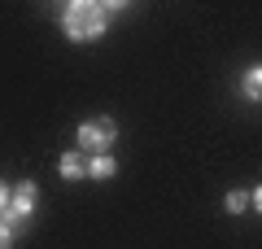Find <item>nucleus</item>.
<instances>
[{"label":"nucleus","mask_w":262,"mask_h":249,"mask_svg":"<svg viewBox=\"0 0 262 249\" xmlns=\"http://www.w3.org/2000/svg\"><path fill=\"white\" fill-rule=\"evenodd\" d=\"M9 197H13V188L5 184V179H0V219H5V214H9Z\"/></svg>","instance_id":"nucleus-8"},{"label":"nucleus","mask_w":262,"mask_h":249,"mask_svg":"<svg viewBox=\"0 0 262 249\" xmlns=\"http://www.w3.org/2000/svg\"><path fill=\"white\" fill-rule=\"evenodd\" d=\"M88 175L92 179H114L118 175V162H114L110 153H96V157H88Z\"/></svg>","instance_id":"nucleus-4"},{"label":"nucleus","mask_w":262,"mask_h":249,"mask_svg":"<svg viewBox=\"0 0 262 249\" xmlns=\"http://www.w3.org/2000/svg\"><path fill=\"white\" fill-rule=\"evenodd\" d=\"M35 197H39V188H35V179H22L18 188H13V197H9V214H5V223H18V219H27L31 210H35Z\"/></svg>","instance_id":"nucleus-3"},{"label":"nucleus","mask_w":262,"mask_h":249,"mask_svg":"<svg viewBox=\"0 0 262 249\" xmlns=\"http://www.w3.org/2000/svg\"><path fill=\"white\" fill-rule=\"evenodd\" d=\"M9 245H13V227L0 219V249H9Z\"/></svg>","instance_id":"nucleus-9"},{"label":"nucleus","mask_w":262,"mask_h":249,"mask_svg":"<svg viewBox=\"0 0 262 249\" xmlns=\"http://www.w3.org/2000/svg\"><path fill=\"white\" fill-rule=\"evenodd\" d=\"M75 140H79V153L96 157V153H105V149L118 140V122L114 118H88V122H79Z\"/></svg>","instance_id":"nucleus-2"},{"label":"nucleus","mask_w":262,"mask_h":249,"mask_svg":"<svg viewBox=\"0 0 262 249\" xmlns=\"http://www.w3.org/2000/svg\"><path fill=\"white\" fill-rule=\"evenodd\" d=\"M241 92L249 96V101H262V66H249L241 79Z\"/></svg>","instance_id":"nucleus-6"},{"label":"nucleus","mask_w":262,"mask_h":249,"mask_svg":"<svg viewBox=\"0 0 262 249\" xmlns=\"http://www.w3.org/2000/svg\"><path fill=\"white\" fill-rule=\"evenodd\" d=\"M249 205H253V210H262V184H258V188L249 193Z\"/></svg>","instance_id":"nucleus-10"},{"label":"nucleus","mask_w":262,"mask_h":249,"mask_svg":"<svg viewBox=\"0 0 262 249\" xmlns=\"http://www.w3.org/2000/svg\"><path fill=\"white\" fill-rule=\"evenodd\" d=\"M118 9H122V5H92V0H75V5H66V13H61L66 39H75V44L101 39L105 35V18L118 13Z\"/></svg>","instance_id":"nucleus-1"},{"label":"nucleus","mask_w":262,"mask_h":249,"mask_svg":"<svg viewBox=\"0 0 262 249\" xmlns=\"http://www.w3.org/2000/svg\"><path fill=\"white\" fill-rule=\"evenodd\" d=\"M223 210H227V214H241V210H249V193H245V188H232V193L223 197Z\"/></svg>","instance_id":"nucleus-7"},{"label":"nucleus","mask_w":262,"mask_h":249,"mask_svg":"<svg viewBox=\"0 0 262 249\" xmlns=\"http://www.w3.org/2000/svg\"><path fill=\"white\" fill-rule=\"evenodd\" d=\"M57 171H61V179H79V175H88V157L83 153H61Z\"/></svg>","instance_id":"nucleus-5"}]
</instances>
